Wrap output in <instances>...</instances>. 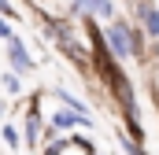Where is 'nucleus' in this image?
<instances>
[{
  "label": "nucleus",
  "instance_id": "nucleus-3",
  "mask_svg": "<svg viewBox=\"0 0 159 155\" xmlns=\"http://www.w3.org/2000/svg\"><path fill=\"white\" fill-rule=\"evenodd\" d=\"M74 126H93V118L78 115V111H70V107H63V111L52 115V129H74Z\"/></svg>",
  "mask_w": 159,
  "mask_h": 155
},
{
  "label": "nucleus",
  "instance_id": "nucleus-10",
  "mask_svg": "<svg viewBox=\"0 0 159 155\" xmlns=\"http://www.w3.org/2000/svg\"><path fill=\"white\" fill-rule=\"evenodd\" d=\"M119 144H122V152H126V155H148L144 148H141V144H133L129 137H119Z\"/></svg>",
  "mask_w": 159,
  "mask_h": 155
},
{
  "label": "nucleus",
  "instance_id": "nucleus-13",
  "mask_svg": "<svg viewBox=\"0 0 159 155\" xmlns=\"http://www.w3.org/2000/svg\"><path fill=\"white\" fill-rule=\"evenodd\" d=\"M0 15H15V7H11L7 0H0Z\"/></svg>",
  "mask_w": 159,
  "mask_h": 155
},
{
  "label": "nucleus",
  "instance_id": "nucleus-5",
  "mask_svg": "<svg viewBox=\"0 0 159 155\" xmlns=\"http://www.w3.org/2000/svg\"><path fill=\"white\" fill-rule=\"evenodd\" d=\"M26 140H30V144L41 140V115L37 111H30V118H26Z\"/></svg>",
  "mask_w": 159,
  "mask_h": 155
},
{
  "label": "nucleus",
  "instance_id": "nucleus-9",
  "mask_svg": "<svg viewBox=\"0 0 159 155\" xmlns=\"http://www.w3.org/2000/svg\"><path fill=\"white\" fill-rule=\"evenodd\" d=\"M4 89H7L11 96H19V92H22V81H19V74H4Z\"/></svg>",
  "mask_w": 159,
  "mask_h": 155
},
{
  "label": "nucleus",
  "instance_id": "nucleus-11",
  "mask_svg": "<svg viewBox=\"0 0 159 155\" xmlns=\"http://www.w3.org/2000/svg\"><path fill=\"white\" fill-rule=\"evenodd\" d=\"M0 37H7V41L15 37V33H11V26H7V22H4V19H0Z\"/></svg>",
  "mask_w": 159,
  "mask_h": 155
},
{
  "label": "nucleus",
  "instance_id": "nucleus-12",
  "mask_svg": "<svg viewBox=\"0 0 159 155\" xmlns=\"http://www.w3.org/2000/svg\"><path fill=\"white\" fill-rule=\"evenodd\" d=\"M89 4H93V0H74L70 7H74V11H89Z\"/></svg>",
  "mask_w": 159,
  "mask_h": 155
},
{
  "label": "nucleus",
  "instance_id": "nucleus-8",
  "mask_svg": "<svg viewBox=\"0 0 159 155\" xmlns=\"http://www.w3.org/2000/svg\"><path fill=\"white\" fill-rule=\"evenodd\" d=\"M56 96H59V100H63V104H67L70 111H78V115H89V111H85V104H81V100H74L70 92H56Z\"/></svg>",
  "mask_w": 159,
  "mask_h": 155
},
{
  "label": "nucleus",
  "instance_id": "nucleus-7",
  "mask_svg": "<svg viewBox=\"0 0 159 155\" xmlns=\"http://www.w3.org/2000/svg\"><path fill=\"white\" fill-rule=\"evenodd\" d=\"M0 133H4V144H7V148H19V144H22V133H19L15 126H4Z\"/></svg>",
  "mask_w": 159,
  "mask_h": 155
},
{
  "label": "nucleus",
  "instance_id": "nucleus-14",
  "mask_svg": "<svg viewBox=\"0 0 159 155\" xmlns=\"http://www.w3.org/2000/svg\"><path fill=\"white\" fill-rule=\"evenodd\" d=\"M59 152H63V144L56 140V144H48V152H44V155H59Z\"/></svg>",
  "mask_w": 159,
  "mask_h": 155
},
{
  "label": "nucleus",
  "instance_id": "nucleus-6",
  "mask_svg": "<svg viewBox=\"0 0 159 155\" xmlns=\"http://www.w3.org/2000/svg\"><path fill=\"white\" fill-rule=\"evenodd\" d=\"M89 11H93L96 19H111V15H115V4H111V0H93Z\"/></svg>",
  "mask_w": 159,
  "mask_h": 155
},
{
  "label": "nucleus",
  "instance_id": "nucleus-2",
  "mask_svg": "<svg viewBox=\"0 0 159 155\" xmlns=\"http://www.w3.org/2000/svg\"><path fill=\"white\" fill-rule=\"evenodd\" d=\"M7 59H11L15 74H30V70H34V59H30L26 44H22L19 37H11V41H7Z\"/></svg>",
  "mask_w": 159,
  "mask_h": 155
},
{
  "label": "nucleus",
  "instance_id": "nucleus-1",
  "mask_svg": "<svg viewBox=\"0 0 159 155\" xmlns=\"http://www.w3.org/2000/svg\"><path fill=\"white\" fill-rule=\"evenodd\" d=\"M107 48H111V55L126 59V55L141 52V41H137V33H133L126 22H111V30H107Z\"/></svg>",
  "mask_w": 159,
  "mask_h": 155
},
{
  "label": "nucleus",
  "instance_id": "nucleus-4",
  "mask_svg": "<svg viewBox=\"0 0 159 155\" xmlns=\"http://www.w3.org/2000/svg\"><path fill=\"white\" fill-rule=\"evenodd\" d=\"M137 15H141V22H144V30H148V37H159V7H152V4L144 0Z\"/></svg>",
  "mask_w": 159,
  "mask_h": 155
}]
</instances>
